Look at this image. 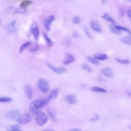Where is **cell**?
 Here are the masks:
<instances>
[{
  "instance_id": "cell-29",
  "label": "cell",
  "mask_w": 131,
  "mask_h": 131,
  "mask_svg": "<svg viewBox=\"0 0 131 131\" xmlns=\"http://www.w3.org/2000/svg\"><path fill=\"white\" fill-rule=\"evenodd\" d=\"M27 11V8H23L19 7V8L16 9L14 12V14H23L25 13Z\"/></svg>"
},
{
  "instance_id": "cell-21",
  "label": "cell",
  "mask_w": 131,
  "mask_h": 131,
  "mask_svg": "<svg viewBox=\"0 0 131 131\" xmlns=\"http://www.w3.org/2000/svg\"><path fill=\"white\" fill-rule=\"evenodd\" d=\"M42 36H43L44 39H45V40L46 41L49 47H51L53 45V42L51 40V39L50 38V37L48 36L47 34L46 33H43Z\"/></svg>"
},
{
  "instance_id": "cell-8",
  "label": "cell",
  "mask_w": 131,
  "mask_h": 131,
  "mask_svg": "<svg viewBox=\"0 0 131 131\" xmlns=\"http://www.w3.org/2000/svg\"><path fill=\"white\" fill-rule=\"evenodd\" d=\"M16 20H13L5 26V29L9 34H12L16 31Z\"/></svg>"
},
{
  "instance_id": "cell-12",
  "label": "cell",
  "mask_w": 131,
  "mask_h": 131,
  "mask_svg": "<svg viewBox=\"0 0 131 131\" xmlns=\"http://www.w3.org/2000/svg\"><path fill=\"white\" fill-rule=\"evenodd\" d=\"M48 66L49 68L54 72L57 73V74H63L66 71V68H64L63 67H54L53 65L51 64H48Z\"/></svg>"
},
{
  "instance_id": "cell-1",
  "label": "cell",
  "mask_w": 131,
  "mask_h": 131,
  "mask_svg": "<svg viewBox=\"0 0 131 131\" xmlns=\"http://www.w3.org/2000/svg\"><path fill=\"white\" fill-rule=\"evenodd\" d=\"M48 101L47 99H37L33 100L29 105V110L32 114H35L40 109L46 106Z\"/></svg>"
},
{
  "instance_id": "cell-10",
  "label": "cell",
  "mask_w": 131,
  "mask_h": 131,
  "mask_svg": "<svg viewBox=\"0 0 131 131\" xmlns=\"http://www.w3.org/2000/svg\"><path fill=\"white\" fill-rule=\"evenodd\" d=\"M75 60L74 56L70 53H66L64 55V58L62 61V63L64 65H68Z\"/></svg>"
},
{
  "instance_id": "cell-35",
  "label": "cell",
  "mask_w": 131,
  "mask_h": 131,
  "mask_svg": "<svg viewBox=\"0 0 131 131\" xmlns=\"http://www.w3.org/2000/svg\"><path fill=\"white\" fill-rule=\"evenodd\" d=\"M39 50V46L37 45H34L30 50L31 52H35Z\"/></svg>"
},
{
  "instance_id": "cell-20",
  "label": "cell",
  "mask_w": 131,
  "mask_h": 131,
  "mask_svg": "<svg viewBox=\"0 0 131 131\" xmlns=\"http://www.w3.org/2000/svg\"><path fill=\"white\" fill-rule=\"evenodd\" d=\"M31 44H32L31 42H30V41H26V42H25V43H24L20 47V48H19V54L21 53L24 51V50L25 49H26L28 47L30 46Z\"/></svg>"
},
{
  "instance_id": "cell-25",
  "label": "cell",
  "mask_w": 131,
  "mask_h": 131,
  "mask_svg": "<svg viewBox=\"0 0 131 131\" xmlns=\"http://www.w3.org/2000/svg\"><path fill=\"white\" fill-rule=\"evenodd\" d=\"M88 60L92 63L95 64V65H98L99 64V61L97 60L96 58H95L94 57H91L90 56H88L87 57Z\"/></svg>"
},
{
  "instance_id": "cell-39",
  "label": "cell",
  "mask_w": 131,
  "mask_h": 131,
  "mask_svg": "<svg viewBox=\"0 0 131 131\" xmlns=\"http://www.w3.org/2000/svg\"><path fill=\"white\" fill-rule=\"evenodd\" d=\"M68 131H81V129H79V128H72V129H69Z\"/></svg>"
},
{
  "instance_id": "cell-7",
  "label": "cell",
  "mask_w": 131,
  "mask_h": 131,
  "mask_svg": "<svg viewBox=\"0 0 131 131\" xmlns=\"http://www.w3.org/2000/svg\"><path fill=\"white\" fill-rule=\"evenodd\" d=\"M55 17L53 15H51L45 19L43 21V25L46 29L48 31L50 30L52 23L54 20Z\"/></svg>"
},
{
  "instance_id": "cell-37",
  "label": "cell",
  "mask_w": 131,
  "mask_h": 131,
  "mask_svg": "<svg viewBox=\"0 0 131 131\" xmlns=\"http://www.w3.org/2000/svg\"><path fill=\"white\" fill-rule=\"evenodd\" d=\"M127 17L129 21H131V9L127 12Z\"/></svg>"
},
{
  "instance_id": "cell-17",
  "label": "cell",
  "mask_w": 131,
  "mask_h": 131,
  "mask_svg": "<svg viewBox=\"0 0 131 131\" xmlns=\"http://www.w3.org/2000/svg\"><path fill=\"white\" fill-rule=\"evenodd\" d=\"M94 57L96 58L97 60H104L107 59L108 56L106 54L103 53H97L95 54Z\"/></svg>"
},
{
  "instance_id": "cell-4",
  "label": "cell",
  "mask_w": 131,
  "mask_h": 131,
  "mask_svg": "<svg viewBox=\"0 0 131 131\" xmlns=\"http://www.w3.org/2000/svg\"><path fill=\"white\" fill-rule=\"evenodd\" d=\"M5 115L7 118L12 120L16 121L20 116V113L18 110L15 109L8 112Z\"/></svg>"
},
{
  "instance_id": "cell-9",
  "label": "cell",
  "mask_w": 131,
  "mask_h": 131,
  "mask_svg": "<svg viewBox=\"0 0 131 131\" xmlns=\"http://www.w3.org/2000/svg\"><path fill=\"white\" fill-rule=\"evenodd\" d=\"M90 25L91 28L94 31L100 33L102 31V29L101 25L98 22V21L96 20H91L90 23Z\"/></svg>"
},
{
  "instance_id": "cell-14",
  "label": "cell",
  "mask_w": 131,
  "mask_h": 131,
  "mask_svg": "<svg viewBox=\"0 0 131 131\" xmlns=\"http://www.w3.org/2000/svg\"><path fill=\"white\" fill-rule=\"evenodd\" d=\"M65 101L70 104H75L77 103L76 97L73 95H68L64 97Z\"/></svg>"
},
{
  "instance_id": "cell-34",
  "label": "cell",
  "mask_w": 131,
  "mask_h": 131,
  "mask_svg": "<svg viewBox=\"0 0 131 131\" xmlns=\"http://www.w3.org/2000/svg\"><path fill=\"white\" fill-rule=\"evenodd\" d=\"M84 33L85 34V35L89 38H92V36L91 34V33L90 32L89 29H88V28L86 27H85L84 28Z\"/></svg>"
},
{
  "instance_id": "cell-44",
  "label": "cell",
  "mask_w": 131,
  "mask_h": 131,
  "mask_svg": "<svg viewBox=\"0 0 131 131\" xmlns=\"http://www.w3.org/2000/svg\"><path fill=\"white\" fill-rule=\"evenodd\" d=\"M129 128L131 129V126H129Z\"/></svg>"
},
{
  "instance_id": "cell-23",
  "label": "cell",
  "mask_w": 131,
  "mask_h": 131,
  "mask_svg": "<svg viewBox=\"0 0 131 131\" xmlns=\"http://www.w3.org/2000/svg\"><path fill=\"white\" fill-rule=\"evenodd\" d=\"M91 90L92 91L96 92H100V93H106L107 92V91L105 89H104L102 88L98 87V86H93L91 88Z\"/></svg>"
},
{
  "instance_id": "cell-15",
  "label": "cell",
  "mask_w": 131,
  "mask_h": 131,
  "mask_svg": "<svg viewBox=\"0 0 131 131\" xmlns=\"http://www.w3.org/2000/svg\"><path fill=\"white\" fill-rule=\"evenodd\" d=\"M24 92L26 96L29 98L32 99L33 97V91L31 86L29 85H26L24 86Z\"/></svg>"
},
{
  "instance_id": "cell-3",
  "label": "cell",
  "mask_w": 131,
  "mask_h": 131,
  "mask_svg": "<svg viewBox=\"0 0 131 131\" xmlns=\"http://www.w3.org/2000/svg\"><path fill=\"white\" fill-rule=\"evenodd\" d=\"M37 86L38 88L44 93H47L50 89L49 83L48 80L43 78H40L38 79Z\"/></svg>"
},
{
  "instance_id": "cell-45",
  "label": "cell",
  "mask_w": 131,
  "mask_h": 131,
  "mask_svg": "<svg viewBox=\"0 0 131 131\" xmlns=\"http://www.w3.org/2000/svg\"><path fill=\"white\" fill-rule=\"evenodd\" d=\"M1 20L0 19V25H1Z\"/></svg>"
},
{
  "instance_id": "cell-43",
  "label": "cell",
  "mask_w": 131,
  "mask_h": 131,
  "mask_svg": "<svg viewBox=\"0 0 131 131\" xmlns=\"http://www.w3.org/2000/svg\"><path fill=\"white\" fill-rule=\"evenodd\" d=\"M127 1H128V2H131V0H127Z\"/></svg>"
},
{
  "instance_id": "cell-42",
  "label": "cell",
  "mask_w": 131,
  "mask_h": 131,
  "mask_svg": "<svg viewBox=\"0 0 131 131\" xmlns=\"http://www.w3.org/2000/svg\"><path fill=\"white\" fill-rule=\"evenodd\" d=\"M42 131H55L53 129H47V130H43Z\"/></svg>"
},
{
  "instance_id": "cell-5",
  "label": "cell",
  "mask_w": 131,
  "mask_h": 131,
  "mask_svg": "<svg viewBox=\"0 0 131 131\" xmlns=\"http://www.w3.org/2000/svg\"><path fill=\"white\" fill-rule=\"evenodd\" d=\"M31 121V117L29 114H25L20 115L16 121L18 124L25 125L29 123Z\"/></svg>"
},
{
  "instance_id": "cell-18",
  "label": "cell",
  "mask_w": 131,
  "mask_h": 131,
  "mask_svg": "<svg viewBox=\"0 0 131 131\" xmlns=\"http://www.w3.org/2000/svg\"><path fill=\"white\" fill-rule=\"evenodd\" d=\"M109 29L111 31V32L114 34H116L117 35L121 34V31L118 30L116 27V26L113 24L109 25Z\"/></svg>"
},
{
  "instance_id": "cell-30",
  "label": "cell",
  "mask_w": 131,
  "mask_h": 131,
  "mask_svg": "<svg viewBox=\"0 0 131 131\" xmlns=\"http://www.w3.org/2000/svg\"><path fill=\"white\" fill-rule=\"evenodd\" d=\"M12 100V99L10 97H0V102H8Z\"/></svg>"
},
{
  "instance_id": "cell-31",
  "label": "cell",
  "mask_w": 131,
  "mask_h": 131,
  "mask_svg": "<svg viewBox=\"0 0 131 131\" xmlns=\"http://www.w3.org/2000/svg\"><path fill=\"white\" fill-rule=\"evenodd\" d=\"M62 43L66 47H69L71 44V40L69 38L65 37L62 39Z\"/></svg>"
},
{
  "instance_id": "cell-11",
  "label": "cell",
  "mask_w": 131,
  "mask_h": 131,
  "mask_svg": "<svg viewBox=\"0 0 131 131\" xmlns=\"http://www.w3.org/2000/svg\"><path fill=\"white\" fill-rule=\"evenodd\" d=\"M101 73L103 75L108 78H112L114 75V72L113 69L109 67L103 68L101 70Z\"/></svg>"
},
{
  "instance_id": "cell-33",
  "label": "cell",
  "mask_w": 131,
  "mask_h": 131,
  "mask_svg": "<svg viewBox=\"0 0 131 131\" xmlns=\"http://www.w3.org/2000/svg\"><path fill=\"white\" fill-rule=\"evenodd\" d=\"M72 21L73 23V24H76V25H78L81 23V19L79 17L76 16L73 17V19H72Z\"/></svg>"
},
{
  "instance_id": "cell-22",
  "label": "cell",
  "mask_w": 131,
  "mask_h": 131,
  "mask_svg": "<svg viewBox=\"0 0 131 131\" xmlns=\"http://www.w3.org/2000/svg\"><path fill=\"white\" fill-rule=\"evenodd\" d=\"M33 3V2L30 0H25L23 1L20 4V7L23 8H26L27 7L31 5Z\"/></svg>"
},
{
  "instance_id": "cell-38",
  "label": "cell",
  "mask_w": 131,
  "mask_h": 131,
  "mask_svg": "<svg viewBox=\"0 0 131 131\" xmlns=\"http://www.w3.org/2000/svg\"><path fill=\"white\" fill-rule=\"evenodd\" d=\"M99 116L98 115H95V117L91 119L90 120V121H95L97 120L98 119H99Z\"/></svg>"
},
{
  "instance_id": "cell-2",
  "label": "cell",
  "mask_w": 131,
  "mask_h": 131,
  "mask_svg": "<svg viewBox=\"0 0 131 131\" xmlns=\"http://www.w3.org/2000/svg\"><path fill=\"white\" fill-rule=\"evenodd\" d=\"M36 123L39 126H42L48 121V117L45 113L41 111H38L35 114Z\"/></svg>"
},
{
  "instance_id": "cell-13",
  "label": "cell",
  "mask_w": 131,
  "mask_h": 131,
  "mask_svg": "<svg viewBox=\"0 0 131 131\" xmlns=\"http://www.w3.org/2000/svg\"><path fill=\"white\" fill-rule=\"evenodd\" d=\"M59 94V89H55L53 90L50 93L48 96V97L47 98V101L49 102L50 101L53 100L55 99Z\"/></svg>"
},
{
  "instance_id": "cell-40",
  "label": "cell",
  "mask_w": 131,
  "mask_h": 131,
  "mask_svg": "<svg viewBox=\"0 0 131 131\" xmlns=\"http://www.w3.org/2000/svg\"><path fill=\"white\" fill-rule=\"evenodd\" d=\"M78 34H77V32H76V31H75L74 32V34H73V36L74 37H78Z\"/></svg>"
},
{
  "instance_id": "cell-16",
  "label": "cell",
  "mask_w": 131,
  "mask_h": 131,
  "mask_svg": "<svg viewBox=\"0 0 131 131\" xmlns=\"http://www.w3.org/2000/svg\"><path fill=\"white\" fill-rule=\"evenodd\" d=\"M121 41L124 44L131 46V34L123 37L121 39Z\"/></svg>"
},
{
  "instance_id": "cell-19",
  "label": "cell",
  "mask_w": 131,
  "mask_h": 131,
  "mask_svg": "<svg viewBox=\"0 0 131 131\" xmlns=\"http://www.w3.org/2000/svg\"><path fill=\"white\" fill-rule=\"evenodd\" d=\"M102 17L106 20L107 21H108V22H110L111 23H112L113 24H115V21L114 20V19L107 13H104L103 15L102 16Z\"/></svg>"
},
{
  "instance_id": "cell-36",
  "label": "cell",
  "mask_w": 131,
  "mask_h": 131,
  "mask_svg": "<svg viewBox=\"0 0 131 131\" xmlns=\"http://www.w3.org/2000/svg\"><path fill=\"white\" fill-rule=\"evenodd\" d=\"M124 13H125V9H124L123 8H122V7L120 8V9H119V15H120V16H122L124 15Z\"/></svg>"
},
{
  "instance_id": "cell-32",
  "label": "cell",
  "mask_w": 131,
  "mask_h": 131,
  "mask_svg": "<svg viewBox=\"0 0 131 131\" xmlns=\"http://www.w3.org/2000/svg\"><path fill=\"white\" fill-rule=\"evenodd\" d=\"M9 131H22L20 129V127L18 125L15 124L12 125Z\"/></svg>"
},
{
  "instance_id": "cell-24",
  "label": "cell",
  "mask_w": 131,
  "mask_h": 131,
  "mask_svg": "<svg viewBox=\"0 0 131 131\" xmlns=\"http://www.w3.org/2000/svg\"><path fill=\"white\" fill-rule=\"evenodd\" d=\"M116 27L117 28V29L118 30H119L120 31H124V32L128 33L129 34H131V31L128 28H127L126 27H125L123 26H118V25L116 26Z\"/></svg>"
},
{
  "instance_id": "cell-27",
  "label": "cell",
  "mask_w": 131,
  "mask_h": 131,
  "mask_svg": "<svg viewBox=\"0 0 131 131\" xmlns=\"http://www.w3.org/2000/svg\"><path fill=\"white\" fill-rule=\"evenodd\" d=\"M48 113L49 114V116L50 117V118H51V119L53 121H56L57 120L56 117L55 116V113L50 109L48 108Z\"/></svg>"
},
{
  "instance_id": "cell-6",
  "label": "cell",
  "mask_w": 131,
  "mask_h": 131,
  "mask_svg": "<svg viewBox=\"0 0 131 131\" xmlns=\"http://www.w3.org/2000/svg\"><path fill=\"white\" fill-rule=\"evenodd\" d=\"M30 31L33 35L35 40L37 41L38 40L39 36V29L37 25L34 23L31 26Z\"/></svg>"
},
{
  "instance_id": "cell-28",
  "label": "cell",
  "mask_w": 131,
  "mask_h": 131,
  "mask_svg": "<svg viewBox=\"0 0 131 131\" xmlns=\"http://www.w3.org/2000/svg\"><path fill=\"white\" fill-rule=\"evenodd\" d=\"M81 68L83 70H84V71H85L88 72H91L92 71V69L91 68V67L89 65H88V64L85 63H84L82 64Z\"/></svg>"
},
{
  "instance_id": "cell-41",
  "label": "cell",
  "mask_w": 131,
  "mask_h": 131,
  "mask_svg": "<svg viewBox=\"0 0 131 131\" xmlns=\"http://www.w3.org/2000/svg\"><path fill=\"white\" fill-rule=\"evenodd\" d=\"M108 0H101V2H102V4H105L106 2H107V1Z\"/></svg>"
},
{
  "instance_id": "cell-26",
  "label": "cell",
  "mask_w": 131,
  "mask_h": 131,
  "mask_svg": "<svg viewBox=\"0 0 131 131\" xmlns=\"http://www.w3.org/2000/svg\"><path fill=\"white\" fill-rule=\"evenodd\" d=\"M116 60L122 64H127L130 63V60L128 59H121L117 58L116 59Z\"/></svg>"
}]
</instances>
